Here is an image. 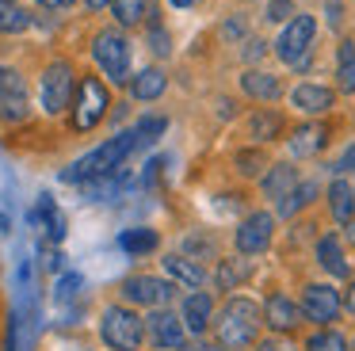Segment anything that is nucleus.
I'll return each mask as SVG.
<instances>
[{
    "label": "nucleus",
    "mask_w": 355,
    "mask_h": 351,
    "mask_svg": "<svg viewBox=\"0 0 355 351\" xmlns=\"http://www.w3.org/2000/svg\"><path fill=\"white\" fill-rule=\"evenodd\" d=\"M210 336L222 351H252L263 336V302L252 294H225L218 302Z\"/></svg>",
    "instance_id": "obj_1"
},
{
    "label": "nucleus",
    "mask_w": 355,
    "mask_h": 351,
    "mask_svg": "<svg viewBox=\"0 0 355 351\" xmlns=\"http://www.w3.org/2000/svg\"><path fill=\"white\" fill-rule=\"evenodd\" d=\"M141 145L138 130H119L115 137H107L103 145H96L92 153H85L80 160H73L69 168L62 172V183H88V180H100V176H111L119 172V168H126V160H130V153Z\"/></svg>",
    "instance_id": "obj_2"
},
{
    "label": "nucleus",
    "mask_w": 355,
    "mask_h": 351,
    "mask_svg": "<svg viewBox=\"0 0 355 351\" xmlns=\"http://www.w3.org/2000/svg\"><path fill=\"white\" fill-rule=\"evenodd\" d=\"M96 332H100V343L107 351H146V317L126 302L103 305Z\"/></svg>",
    "instance_id": "obj_3"
},
{
    "label": "nucleus",
    "mask_w": 355,
    "mask_h": 351,
    "mask_svg": "<svg viewBox=\"0 0 355 351\" xmlns=\"http://www.w3.org/2000/svg\"><path fill=\"white\" fill-rule=\"evenodd\" d=\"M317 27H321L317 15L298 12L283 31H279L275 42H271L275 58L283 61L286 69H294V73H309V65H313V50H317Z\"/></svg>",
    "instance_id": "obj_4"
},
{
    "label": "nucleus",
    "mask_w": 355,
    "mask_h": 351,
    "mask_svg": "<svg viewBox=\"0 0 355 351\" xmlns=\"http://www.w3.org/2000/svg\"><path fill=\"white\" fill-rule=\"evenodd\" d=\"M275 237H279V218L275 210L268 206H252L248 214H241L237 225L230 233V244L237 256H248V259H260L275 248Z\"/></svg>",
    "instance_id": "obj_5"
},
{
    "label": "nucleus",
    "mask_w": 355,
    "mask_h": 351,
    "mask_svg": "<svg viewBox=\"0 0 355 351\" xmlns=\"http://www.w3.org/2000/svg\"><path fill=\"white\" fill-rule=\"evenodd\" d=\"M107 114H111V92H107V84H103V76L80 73L77 96H73V103H69V130L73 134H92Z\"/></svg>",
    "instance_id": "obj_6"
},
{
    "label": "nucleus",
    "mask_w": 355,
    "mask_h": 351,
    "mask_svg": "<svg viewBox=\"0 0 355 351\" xmlns=\"http://www.w3.org/2000/svg\"><path fill=\"white\" fill-rule=\"evenodd\" d=\"M298 305L302 317H306V328H329L344 317V290L332 279H306L298 286Z\"/></svg>",
    "instance_id": "obj_7"
},
{
    "label": "nucleus",
    "mask_w": 355,
    "mask_h": 351,
    "mask_svg": "<svg viewBox=\"0 0 355 351\" xmlns=\"http://www.w3.org/2000/svg\"><path fill=\"white\" fill-rule=\"evenodd\" d=\"M119 302L134 305V309L149 313V309H168L180 302V286L168 275H149V271H134L119 282Z\"/></svg>",
    "instance_id": "obj_8"
},
{
    "label": "nucleus",
    "mask_w": 355,
    "mask_h": 351,
    "mask_svg": "<svg viewBox=\"0 0 355 351\" xmlns=\"http://www.w3.org/2000/svg\"><path fill=\"white\" fill-rule=\"evenodd\" d=\"M77 80H80V73L73 69L69 58L50 61V65L42 69V76H39V107H42V114L58 119V114L69 111L73 96H77Z\"/></svg>",
    "instance_id": "obj_9"
},
{
    "label": "nucleus",
    "mask_w": 355,
    "mask_h": 351,
    "mask_svg": "<svg viewBox=\"0 0 355 351\" xmlns=\"http://www.w3.org/2000/svg\"><path fill=\"white\" fill-rule=\"evenodd\" d=\"M92 61L111 84H130V38L123 27H100L92 35Z\"/></svg>",
    "instance_id": "obj_10"
},
{
    "label": "nucleus",
    "mask_w": 355,
    "mask_h": 351,
    "mask_svg": "<svg viewBox=\"0 0 355 351\" xmlns=\"http://www.w3.org/2000/svg\"><path fill=\"white\" fill-rule=\"evenodd\" d=\"M263 302V332L268 336H286V340H302L306 332V317H302L298 294H291L286 286H268Z\"/></svg>",
    "instance_id": "obj_11"
},
{
    "label": "nucleus",
    "mask_w": 355,
    "mask_h": 351,
    "mask_svg": "<svg viewBox=\"0 0 355 351\" xmlns=\"http://www.w3.org/2000/svg\"><path fill=\"white\" fill-rule=\"evenodd\" d=\"M187 340H191V332H187V325H184L176 305L146 313V343L153 351H184Z\"/></svg>",
    "instance_id": "obj_12"
},
{
    "label": "nucleus",
    "mask_w": 355,
    "mask_h": 351,
    "mask_svg": "<svg viewBox=\"0 0 355 351\" xmlns=\"http://www.w3.org/2000/svg\"><path fill=\"white\" fill-rule=\"evenodd\" d=\"M313 264L324 279H355L352 259H347V241L336 233V229H324V233L313 237Z\"/></svg>",
    "instance_id": "obj_13"
},
{
    "label": "nucleus",
    "mask_w": 355,
    "mask_h": 351,
    "mask_svg": "<svg viewBox=\"0 0 355 351\" xmlns=\"http://www.w3.org/2000/svg\"><path fill=\"white\" fill-rule=\"evenodd\" d=\"M31 119V96H27V80L19 69L0 65V122L4 126H19Z\"/></svg>",
    "instance_id": "obj_14"
},
{
    "label": "nucleus",
    "mask_w": 355,
    "mask_h": 351,
    "mask_svg": "<svg viewBox=\"0 0 355 351\" xmlns=\"http://www.w3.org/2000/svg\"><path fill=\"white\" fill-rule=\"evenodd\" d=\"M332 142V126L324 119H306V122H294L291 130H286V153H291V160L298 164V160H309V157H321L324 149H329Z\"/></svg>",
    "instance_id": "obj_15"
},
{
    "label": "nucleus",
    "mask_w": 355,
    "mask_h": 351,
    "mask_svg": "<svg viewBox=\"0 0 355 351\" xmlns=\"http://www.w3.org/2000/svg\"><path fill=\"white\" fill-rule=\"evenodd\" d=\"M218 290L210 286H199V290H184L176 302L180 317H184L187 332L191 336H210V325H214V313H218Z\"/></svg>",
    "instance_id": "obj_16"
},
{
    "label": "nucleus",
    "mask_w": 355,
    "mask_h": 351,
    "mask_svg": "<svg viewBox=\"0 0 355 351\" xmlns=\"http://www.w3.org/2000/svg\"><path fill=\"white\" fill-rule=\"evenodd\" d=\"M256 275H260V264H256V259L237 256V252H225V256L214 264V271H210V286H214L222 298L225 294H241Z\"/></svg>",
    "instance_id": "obj_17"
},
{
    "label": "nucleus",
    "mask_w": 355,
    "mask_h": 351,
    "mask_svg": "<svg viewBox=\"0 0 355 351\" xmlns=\"http://www.w3.org/2000/svg\"><path fill=\"white\" fill-rule=\"evenodd\" d=\"M286 114L279 111L275 103H263V107H252L245 119V137L248 145H275V142H286Z\"/></svg>",
    "instance_id": "obj_18"
},
{
    "label": "nucleus",
    "mask_w": 355,
    "mask_h": 351,
    "mask_svg": "<svg viewBox=\"0 0 355 351\" xmlns=\"http://www.w3.org/2000/svg\"><path fill=\"white\" fill-rule=\"evenodd\" d=\"M298 183H302V168L294 164V160H271V168L260 176V183H256V195L263 198V206L275 210Z\"/></svg>",
    "instance_id": "obj_19"
},
{
    "label": "nucleus",
    "mask_w": 355,
    "mask_h": 351,
    "mask_svg": "<svg viewBox=\"0 0 355 351\" xmlns=\"http://www.w3.org/2000/svg\"><path fill=\"white\" fill-rule=\"evenodd\" d=\"M286 99H291V107L298 114H306V119H324V114L336 107V88L313 84V80H298L291 92H286Z\"/></svg>",
    "instance_id": "obj_20"
},
{
    "label": "nucleus",
    "mask_w": 355,
    "mask_h": 351,
    "mask_svg": "<svg viewBox=\"0 0 355 351\" xmlns=\"http://www.w3.org/2000/svg\"><path fill=\"white\" fill-rule=\"evenodd\" d=\"M241 96L245 99H252L256 107H263V103H279V99L286 96V84H283V76L279 73H268V69H245L241 73Z\"/></svg>",
    "instance_id": "obj_21"
},
{
    "label": "nucleus",
    "mask_w": 355,
    "mask_h": 351,
    "mask_svg": "<svg viewBox=\"0 0 355 351\" xmlns=\"http://www.w3.org/2000/svg\"><path fill=\"white\" fill-rule=\"evenodd\" d=\"M161 275H168L180 290H199V286H207V282H210L207 267L195 264L191 256H184V252H164V256H161Z\"/></svg>",
    "instance_id": "obj_22"
},
{
    "label": "nucleus",
    "mask_w": 355,
    "mask_h": 351,
    "mask_svg": "<svg viewBox=\"0 0 355 351\" xmlns=\"http://www.w3.org/2000/svg\"><path fill=\"white\" fill-rule=\"evenodd\" d=\"M324 210H329V218L336 221V225H347V221L355 218V180L332 176V180L324 183Z\"/></svg>",
    "instance_id": "obj_23"
},
{
    "label": "nucleus",
    "mask_w": 355,
    "mask_h": 351,
    "mask_svg": "<svg viewBox=\"0 0 355 351\" xmlns=\"http://www.w3.org/2000/svg\"><path fill=\"white\" fill-rule=\"evenodd\" d=\"M225 241H222V233L218 229H195V233H184V241H180V252L184 256H191L195 264H218V259L225 256Z\"/></svg>",
    "instance_id": "obj_24"
},
{
    "label": "nucleus",
    "mask_w": 355,
    "mask_h": 351,
    "mask_svg": "<svg viewBox=\"0 0 355 351\" xmlns=\"http://www.w3.org/2000/svg\"><path fill=\"white\" fill-rule=\"evenodd\" d=\"M317 198H321V180H313V176L306 180V176H302L298 187H294L291 195H286L283 203L275 206V218H279V221H298L302 214H306L309 206L317 203Z\"/></svg>",
    "instance_id": "obj_25"
},
{
    "label": "nucleus",
    "mask_w": 355,
    "mask_h": 351,
    "mask_svg": "<svg viewBox=\"0 0 355 351\" xmlns=\"http://www.w3.org/2000/svg\"><path fill=\"white\" fill-rule=\"evenodd\" d=\"M126 92H130V99H138V103H153V99H161L164 92H168V76H164L161 65H146L130 76Z\"/></svg>",
    "instance_id": "obj_26"
},
{
    "label": "nucleus",
    "mask_w": 355,
    "mask_h": 351,
    "mask_svg": "<svg viewBox=\"0 0 355 351\" xmlns=\"http://www.w3.org/2000/svg\"><path fill=\"white\" fill-rule=\"evenodd\" d=\"M230 164H233V172H237V180H256L260 183V176L271 168L268 145H241V149H233Z\"/></svg>",
    "instance_id": "obj_27"
},
{
    "label": "nucleus",
    "mask_w": 355,
    "mask_h": 351,
    "mask_svg": "<svg viewBox=\"0 0 355 351\" xmlns=\"http://www.w3.org/2000/svg\"><path fill=\"white\" fill-rule=\"evenodd\" d=\"M119 248L134 259H146V256H157L161 252V233L149 225H134V229H123L119 233Z\"/></svg>",
    "instance_id": "obj_28"
},
{
    "label": "nucleus",
    "mask_w": 355,
    "mask_h": 351,
    "mask_svg": "<svg viewBox=\"0 0 355 351\" xmlns=\"http://www.w3.org/2000/svg\"><path fill=\"white\" fill-rule=\"evenodd\" d=\"M111 15H115V23L123 31H130V27H146L157 15V8H153V0H115Z\"/></svg>",
    "instance_id": "obj_29"
},
{
    "label": "nucleus",
    "mask_w": 355,
    "mask_h": 351,
    "mask_svg": "<svg viewBox=\"0 0 355 351\" xmlns=\"http://www.w3.org/2000/svg\"><path fill=\"white\" fill-rule=\"evenodd\" d=\"M302 351H352V340H347L344 332H340L336 325L329 328H309L306 336H302Z\"/></svg>",
    "instance_id": "obj_30"
},
{
    "label": "nucleus",
    "mask_w": 355,
    "mask_h": 351,
    "mask_svg": "<svg viewBox=\"0 0 355 351\" xmlns=\"http://www.w3.org/2000/svg\"><path fill=\"white\" fill-rule=\"evenodd\" d=\"M336 92L355 96V38L336 42Z\"/></svg>",
    "instance_id": "obj_31"
},
{
    "label": "nucleus",
    "mask_w": 355,
    "mask_h": 351,
    "mask_svg": "<svg viewBox=\"0 0 355 351\" xmlns=\"http://www.w3.org/2000/svg\"><path fill=\"white\" fill-rule=\"evenodd\" d=\"M218 38L225 46H241L245 38H252V23H248L245 12H230L222 23H218Z\"/></svg>",
    "instance_id": "obj_32"
},
{
    "label": "nucleus",
    "mask_w": 355,
    "mask_h": 351,
    "mask_svg": "<svg viewBox=\"0 0 355 351\" xmlns=\"http://www.w3.org/2000/svg\"><path fill=\"white\" fill-rule=\"evenodd\" d=\"M35 23L31 12H24L19 4H8V0H0V35H24L27 27Z\"/></svg>",
    "instance_id": "obj_33"
},
{
    "label": "nucleus",
    "mask_w": 355,
    "mask_h": 351,
    "mask_svg": "<svg viewBox=\"0 0 355 351\" xmlns=\"http://www.w3.org/2000/svg\"><path fill=\"white\" fill-rule=\"evenodd\" d=\"M146 42H149V50H153L157 58H168L172 53V35H168V27L161 23V15H153V19L146 23Z\"/></svg>",
    "instance_id": "obj_34"
},
{
    "label": "nucleus",
    "mask_w": 355,
    "mask_h": 351,
    "mask_svg": "<svg viewBox=\"0 0 355 351\" xmlns=\"http://www.w3.org/2000/svg\"><path fill=\"white\" fill-rule=\"evenodd\" d=\"M134 130H138L141 145H153L157 137H164V130H168V119H164V114H141V119L134 122Z\"/></svg>",
    "instance_id": "obj_35"
},
{
    "label": "nucleus",
    "mask_w": 355,
    "mask_h": 351,
    "mask_svg": "<svg viewBox=\"0 0 355 351\" xmlns=\"http://www.w3.org/2000/svg\"><path fill=\"white\" fill-rule=\"evenodd\" d=\"M80 286H85V279H80L77 271H62V279L54 282V302H58V305H69V302H77Z\"/></svg>",
    "instance_id": "obj_36"
},
{
    "label": "nucleus",
    "mask_w": 355,
    "mask_h": 351,
    "mask_svg": "<svg viewBox=\"0 0 355 351\" xmlns=\"http://www.w3.org/2000/svg\"><path fill=\"white\" fill-rule=\"evenodd\" d=\"M237 53H241V61H245L248 69H260V61L271 53V42H268V38H256L252 35V38H245V42H241Z\"/></svg>",
    "instance_id": "obj_37"
},
{
    "label": "nucleus",
    "mask_w": 355,
    "mask_h": 351,
    "mask_svg": "<svg viewBox=\"0 0 355 351\" xmlns=\"http://www.w3.org/2000/svg\"><path fill=\"white\" fill-rule=\"evenodd\" d=\"M294 15H298L294 0H263V19H268V23H279V27H286Z\"/></svg>",
    "instance_id": "obj_38"
},
{
    "label": "nucleus",
    "mask_w": 355,
    "mask_h": 351,
    "mask_svg": "<svg viewBox=\"0 0 355 351\" xmlns=\"http://www.w3.org/2000/svg\"><path fill=\"white\" fill-rule=\"evenodd\" d=\"M252 351H302V343L298 340H286V336H268V332H263L260 340H256Z\"/></svg>",
    "instance_id": "obj_39"
},
{
    "label": "nucleus",
    "mask_w": 355,
    "mask_h": 351,
    "mask_svg": "<svg viewBox=\"0 0 355 351\" xmlns=\"http://www.w3.org/2000/svg\"><path fill=\"white\" fill-rule=\"evenodd\" d=\"M329 172H332V176H347V180H352V176H355V142L347 145L344 153H340V157H336V164H332Z\"/></svg>",
    "instance_id": "obj_40"
},
{
    "label": "nucleus",
    "mask_w": 355,
    "mask_h": 351,
    "mask_svg": "<svg viewBox=\"0 0 355 351\" xmlns=\"http://www.w3.org/2000/svg\"><path fill=\"white\" fill-rule=\"evenodd\" d=\"M324 23H329V31L344 27V0H324Z\"/></svg>",
    "instance_id": "obj_41"
},
{
    "label": "nucleus",
    "mask_w": 355,
    "mask_h": 351,
    "mask_svg": "<svg viewBox=\"0 0 355 351\" xmlns=\"http://www.w3.org/2000/svg\"><path fill=\"white\" fill-rule=\"evenodd\" d=\"M184 351H222V348L214 343V336H191Z\"/></svg>",
    "instance_id": "obj_42"
},
{
    "label": "nucleus",
    "mask_w": 355,
    "mask_h": 351,
    "mask_svg": "<svg viewBox=\"0 0 355 351\" xmlns=\"http://www.w3.org/2000/svg\"><path fill=\"white\" fill-rule=\"evenodd\" d=\"M344 313L355 317V279H347V286H344Z\"/></svg>",
    "instance_id": "obj_43"
},
{
    "label": "nucleus",
    "mask_w": 355,
    "mask_h": 351,
    "mask_svg": "<svg viewBox=\"0 0 355 351\" xmlns=\"http://www.w3.org/2000/svg\"><path fill=\"white\" fill-rule=\"evenodd\" d=\"M39 8H46V12H62V8H73L77 0H35Z\"/></svg>",
    "instance_id": "obj_44"
},
{
    "label": "nucleus",
    "mask_w": 355,
    "mask_h": 351,
    "mask_svg": "<svg viewBox=\"0 0 355 351\" xmlns=\"http://www.w3.org/2000/svg\"><path fill=\"white\" fill-rule=\"evenodd\" d=\"M344 241H347V244H355V218L344 225Z\"/></svg>",
    "instance_id": "obj_45"
},
{
    "label": "nucleus",
    "mask_w": 355,
    "mask_h": 351,
    "mask_svg": "<svg viewBox=\"0 0 355 351\" xmlns=\"http://www.w3.org/2000/svg\"><path fill=\"white\" fill-rule=\"evenodd\" d=\"M85 4L92 8V12H100V8H111V4H115V0H85Z\"/></svg>",
    "instance_id": "obj_46"
},
{
    "label": "nucleus",
    "mask_w": 355,
    "mask_h": 351,
    "mask_svg": "<svg viewBox=\"0 0 355 351\" xmlns=\"http://www.w3.org/2000/svg\"><path fill=\"white\" fill-rule=\"evenodd\" d=\"M168 4H172V8H195L199 0H168Z\"/></svg>",
    "instance_id": "obj_47"
},
{
    "label": "nucleus",
    "mask_w": 355,
    "mask_h": 351,
    "mask_svg": "<svg viewBox=\"0 0 355 351\" xmlns=\"http://www.w3.org/2000/svg\"><path fill=\"white\" fill-rule=\"evenodd\" d=\"M352 351H355V336H352Z\"/></svg>",
    "instance_id": "obj_48"
},
{
    "label": "nucleus",
    "mask_w": 355,
    "mask_h": 351,
    "mask_svg": "<svg viewBox=\"0 0 355 351\" xmlns=\"http://www.w3.org/2000/svg\"><path fill=\"white\" fill-rule=\"evenodd\" d=\"M8 4H16V0H8Z\"/></svg>",
    "instance_id": "obj_49"
}]
</instances>
